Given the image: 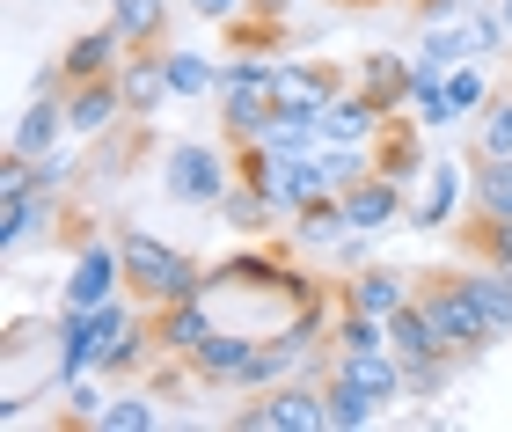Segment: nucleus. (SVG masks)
<instances>
[{
	"mask_svg": "<svg viewBox=\"0 0 512 432\" xmlns=\"http://www.w3.org/2000/svg\"><path fill=\"white\" fill-rule=\"evenodd\" d=\"M249 352H256V337H242V330H213L191 359H183V367H191L205 389H235L242 367H249Z\"/></svg>",
	"mask_w": 512,
	"mask_h": 432,
	"instance_id": "11",
	"label": "nucleus"
},
{
	"mask_svg": "<svg viewBox=\"0 0 512 432\" xmlns=\"http://www.w3.org/2000/svg\"><path fill=\"white\" fill-rule=\"evenodd\" d=\"M271 110H278V66L242 59V66H227V74H220V125H227V140H235V147H249L256 132H264Z\"/></svg>",
	"mask_w": 512,
	"mask_h": 432,
	"instance_id": "3",
	"label": "nucleus"
},
{
	"mask_svg": "<svg viewBox=\"0 0 512 432\" xmlns=\"http://www.w3.org/2000/svg\"><path fill=\"white\" fill-rule=\"evenodd\" d=\"M469 206L491 213V220H512V154H483L476 176H469Z\"/></svg>",
	"mask_w": 512,
	"mask_h": 432,
	"instance_id": "18",
	"label": "nucleus"
},
{
	"mask_svg": "<svg viewBox=\"0 0 512 432\" xmlns=\"http://www.w3.org/2000/svg\"><path fill=\"white\" fill-rule=\"evenodd\" d=\"M374 169H381V176H395V184H410V176H425L432 162L417 154V132L388 118V125H381V154H374Z\"/></svg>",
	"mask_w": 512,
	"mask_h": 432,
	"instance_id": "22",
	"label": "nucleus"
},
{
	"mask_svg": "<svg viewBox=\"0 0 512 432\" xmlns=\"http://www.w3.org/2000/svg\"><path fill=\"white\" fill-rule=\"evenodd\" d=\"M66 132H74V118H66V96H37L30 110H22V125L8 132V154H22V162H37V154H59Z\"/></svg>",
	"mask_w": 512,
	"mask_h": 432,
	"instance_id": "9",
	"label": "nucleus"
},
{
	"mask_svg": "<svg viewBox=\"0 0 512 432\" xmlns=\"http://www.w3.org/2000/svg\"><path fill=\"white\" fill-rule=\"evenodd\" d=\"M454 191H461V169H454V162H432V169H425V206H417V227H447Z\"/></svg>",
	"mask_w": 512,
	"mask_h": 432,
	"instance_id": "25",
	"label": "nucleus"
},
{
	"mask_svg": "<svg viewBox=\"0 0 512 432\" xmlns=\"http://www.w3.org/2000/svg\"><path fill=\"white\" fill-rule=\"evenodd\" d=\"M366 418H374V396L359 381H344V374L322 381V432H359Z\"/></svg>",
	"mask_w": 512,
	"mask_h": 432,
	"instance_id": "19",
	"label": "nucleus"
},
{
	"mask_svg": "<svg viewBox=\"0 0 512 432\" xmlns=\"http://www.w3.org/2000/svg\"><path fill=\"white\" fill-rule=\"evenodd\" d=\"M118 257H125V293L139 308H176L191 293H205V271L147 227H118Z\"/></svg>",
	"mask_w": 512,
	"mask_h": 432,
	"instance_id": "1",
	"label": "nucleus"
},
{
	"mask_svg": "<svg viewBox=\"0 0 512 432\" xmlns=\"http://www.w3.org/2000/svg\"><path fill=\"white\" fill-rule=\"evenodd\" d=\"M476 257L512 271V220H491V213H476Z\"/></svg>",
	"mask_w": 512,
	"mask_h": 432,
	"instance_id": "31",
	"label": "nucleus"
},
{
	"mask_svg": "<svg viewBox=\"0 0 512 432\" xmlns=\"http://www.w3.org/2000/svg\"><path fill=\"white\" fill-rule=\"evenodd\" d=\"M476 147H483V154H512V96H491V103H483Z\"/></svg>",
	"mask_w": 512,
	"mask_h": 432,
	"instance_id": "28",
	"label": "nucleus"
},
{
	"mask_svg": "<svg viewBox=\"0 0 512 432\" xmlns=\"http://www.w3.org/2000/svg\"><path fill=\"white\" fill-rule=\"evenodd\" d=\"M125 293V257L118 242H88L74 257V279H66V308H103Z\"/></svg>",
	"mask_w": 512,
	"mask_h": 432,
	"instance_id": "6",
	"label": "nucleus"
},
{
	"mask_svg": "<svg viewBox=\"0 0 512 432\" xmlns=\"http://www.w3.org/2000/svg\"><path fill=\"white\" fill-rule=\"evenodd\" d=\"M417 293V279H403V271H359L352 286H344V308H366V315H395Z\"/></svg>",
	"mask_w": 512,
	"mask_h": 432,
	"instance_id": "17",
	"label": "nucleus"
},
{
	"mask_svg": "<svg viewBox=\"0 0 512 432\" xmlns=\"http://www.w3.org/2000/svg\"><path fill=\"white\" fill-rule=\"evenodd\" d=\"M330 374L359 381L374 403H395V396H403V359H395V352H330Z\"/></svg>",
	"mask_w": 512,
	"mask_h": 432,
	"instance_id": "15",
	"label": "nucleus"
},
{
	"mask_svg": "<svg viewBox=\"0 0 512 432\" xmlns=\"http://www.w3.org/2000/svg\"><path fill=\"white\" fill-rule=\"evenodd\" d=\"M381 125H388V110H381L374 96H330V103L315 110V132H322L330 147H374Z\"/></svg>",
	"mask_w": 512,
	"mask_h": 432,
	"instance_id": "7",
	"label": "nucleus"
},
{
	"mask_svg": "<svg viewBox=\"0 0 512 432\" xmlns=\"http://www.w3.org/2000/svg\"><path fill=\"white\" fill-rule=\"evenodd\" d=\"M161 176H169V198H176V206H220L227 184H235L227 162H220L205 140H176L169 162H161Z\"/></svg>",
	"mask_w": 512,
	"mask_h": 432,
	"instance_id": "4",
	"label": "nucleus"
},
{
	"mask_svg": "<svg viewBox=\"0 0 512 432\" xmlns=\"http://www.w3.org/2000/svg\"><path fill=\"white\" fill-rule=\"evenodd\" d=\"M337 96V81L322 74V66H278V103H293V110H322Z\"/></svg>",
	"mask_w": 512,
	"mask_h": 432,
	"instance_id": "23",
	"label": "nucleus"
},
{
	"mask_svg": "<svg viewBox=\"0 0 512 432\" xmlns=\"http://www.w3.org/2000/svg\"><path fill=\"white\" fill-rule=\"evenodd\" d=\"M66 118H74V132H103V125H118V118H125V88H118V74H103V81H74V88H66Z\"/></svg>",
	"mask_w": 512,
	"mask_h": 432,
	"instance_id": "16",
	"label": "nucleus"
},
{
	"mask_svg": "<svg viewBox=\"0 0 512 432\" xmlns=\"http://www.w3.org/2000/svg\"><path fill=\"white\" fill-rule=\"evenodd\" d=\"M235 425L242 432H322V389H308V381H278V389H264L256 403H242Z\"/></svg>",
	"mask_w": 512,
	"mask_h": 432,
	"instance_id": "5",
	"label": "nucleus"
},
{
	"mask_svg": "<svg viewBox=\"0 0 512 432\" xmlns=\"http://www.w3.org/2000/svg\"><path fill=\"white\" fill-rule=\"evenodd\" d=\"M417 301H425L432 330L447 337L454 352H483V345H498V330H491V315H483V301H476L469 271H432V279H417Z\"/></svg>",
	"mask_w": 512,
	"mask_h": 432,
	"instance_id": "2",
	"label": "nucleus"
},
{
	"mask_svg": "<svg viewBox=\"0 0 512 432\" xmlns=\"http://www.w3.org/2000/svg\"><path fill=\"white\" fill-rule=\"evenodd\" d=\"M439 81H447V103H454V118H461V110H483V103H491V88H483V74H476L469 59H461V66H447Z\"/></svg>",
	"mask_w": 512,
	"mask_h": 432,
	"instance_id": "29",
	"label": "nucleus"
},
{
	"mask_svg": "<svg viewBox=\"0 0 512 432\" xmlns=\"http://www.w3.org/2000/svg\"><path fill=\"white\" fill-rule=\"evenodd\" d=\"M344 198V220H352V227H395V220H403V184H395V176H359V184L352 191H337Z\"/></svg>",
	"mask_w": 512,
	"mask_h": 432,
	"instance_id": "14",
	"label": "nucleus"
},
{
	"mask_svg": "<svg viewBox=\"0 0 512 432\" xmlns=\"http://www.w3.org/2000/svg\"><path fill=\"white\" fill-rule=\"evenodd\" d=\"M154 330H161V352H176V359H191L205 337L220 330V315L205 293H191V301H176V308H154Z\"/></svg>",
	"mask_w": 512,
	"mask_h": 432,
	"instance_id": "12",
	"label": "nucleus"
},
{
	"mask_svg": "<svg viewBox=\"0 0 512 432\" xmlns=\"http://www.w3.org/2000/svg\"><path fill=\"white\" fill-rule=\"evenodd\" d=\"M125 52H132V44H125V30H118V22H103V30H81L74 44H66V81H103V74H118V66H125Z\"/></svg>",
	"mask_w": 512,
	"mask_h": 432,
	"instance_id": "10",
	"label": "nucleus"
},
{
	"mask_svg": "<svg viewBox=\"0 0 512 432\" xmlns=\"http://www.w3.org/2000/svg\"><path fill=\"white\" fill-rule=\"evenodd\" d=\"M469 286H476L483 315H491V330L512 337V271H505V264H483V271H469Z\"/></svg>",
	"mask_w": 512,
	"mask_h": 432,
	"instance_id": "24",
	"label": "nucleus"
},
{
	"mask_svg": "<svg viewBox=\"0 0 512 432\" xmlns=\"http://www.w3.org/2000/svg\"><path fill=\"white\" fill-rule=\"evenodd\" d=\"M169 88L176 96H220V74L198 52H169Z\"/></svg>",
	"mask_w": 512,
	"mask_h": 432,
	"instance_id": "27",
	"label": "nucleus"
},
{
	"mask_svg": "<svg viewBox=\"0 0 512 432\" xmlns=\"http://www.w3.org/2000/svg\"><path fill=\"white\" fill-rule=\"evenodd\" d=\"M235 8H242V0H191V15H205V22H227Z\"/></svg>",
	"mask_w": 512,
	"mask_h": 432,
	"instance_id": "33",
	"label": "nucleus"
},
{
	"mask_svg": "<svg viewBox=\"0 0 512 432\" xmlns=\"http://www.w3.org/2000/svg\"><path fill=\"white\" fill-rule=\"evenodd\" d=\"M498 15H505V30H512V0H505V8H498Z\"/></svg>",
	"mask_w": 512,
	"mask_h": 432,
	"instance_id": "34",
	"label": "nucleus"
},
{
	"mask_svg": "<svg viewBox=\"0 0 512 432\" xmlns=\"http://www.w3.org/2000/svg\"><path fill=\"white\" fill-rule=\"evenodd\" d=\"M454 381V359H425V367H403V396H439Z\"/></svg>",
	"mask_w": 512,
	"mask_h": 432,
	"instance_id": "32",
	"label": "nucleus"
},
{
	"mask_svg": "<svg viewBox=\"0 0 512 432\" xmlns=\"http://www.w3.org/2000/svg\"><path fill=\"white\" fill-rule=\"evenodd\" d=\"M44 220H52V198L44 191H30V198H8V206H0V249H30L37 235H44Z\"/></svg>",
	"mask_w": 512,
	"mask_h": 432,
	"instance_id": "20",
	"label": "nucleus"
},
{
	"mask_svg": "<svg viewBox=\"0 0 512 432\" xmlns=\"http://www.w3.org/2000/svg\"><path fill=\"white\" fill-rule=\"evenodd\" d=\"M118 88H125V110H132V118L161 110V96H176V88H169V52H125Z\"/></svg>",
	"mask_w": 512,
	"mask_h": 432,
	"instance_id": "13",
	"label": "nucleus"
},
{
	"mask_svg": "<svg viewBox=\"0 0 512 432\" xmlns=\"http://www.w3.org/2000/svg\"><path fill=\"white\" fill-rule=\"evenodd\" d=\"M388 352L403 359V367H425V359H461V352L447 345V337L432 330V315H425V301H417V293L388 315Z\"/></svg>",
	"mask_w": 512,
	"mask_h": 432,
	"instance_id": "8",
	"label": "nucleus"
},
{
	"mask_svg": "<svg viewBox=\"0 0 512 432\" xmlns=\"http://www.w3.org/2000/svg\"><path fill=\"white\" fill-rule=\"evenodd\" d=\"M366 96H374L381 110H395V96H410V66L374 59V66H366Z\"/></svg>",
	"mask_w": 512,
	"mask_h": 432,
	"instance_id": "30",
	"label": "nucleus"
},
{
	"mask_svg": "<svg viewBox=\"0 0 512 432\" xmlns=\"http://www.w3.org/2000/svg\"><path fill=\"white\" fill-rule=\"evenodd\" d=\"M154 425H161V411L147 396H110L96 411V432H154Z\"/></svg>",
	"mask_w": 512,
	"mask_h": 432,
	"instance_id": "26",
	"label": "nucleus"
},
{
	"mask_svg": "<svg viewBox=\"0 0 512 432\" xmlns=\"http://www.w3.org/2000/svg\"><path fill=\"white\" fill-rule=\"evenodd\" d=\"M110 22L125 30L132 52H154V44H161V22H169V0H110Z\"/></svg>",
	"mask_w": 512,
	"mask_h": 432,
	"instance_id": "21",
	"label": "nucleus"
}]
</instances>
